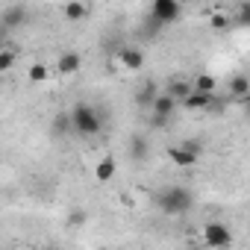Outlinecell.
I'll list each match as a JSON object with an SVG mask.
<instances>
[{"instance_id":"obj_20","label":"cell","mask_w":250,"mask_h":250,"mask_svg":"<svg viewBox=\"0 0 250 250\" xmlns=\"http://www.w3.org/2000/svg\"><path fill=\"white\" fill-rule=\"evenodd\" d=\"M15 62H18V53H15L12 47H3V50H0V71H12Z\"/></svg>"},{"instance_id":"obj_12","label":"cell","mask_w":250,"mask_h":250,"mask_svg":"<svg viewBox=\"0 0 250 250\" xmlns=\"http://www.w3.org/2000/svg\"><path fill=\"white\" fill-rule=\"evenodd\" d=\"M74 130V121H71V109L68 112H59L56 118H53V124H50V133L56 136V139H62V136H68Z\"/></svg>"},{"instance_id":"obj_21","label":"cell","mask_w":250,"mask_h":250,"mask_svg":"<svg viewBox=\"0 0 250 250\" xmlns=\"http://www.w3.org/2000/svg\"><path fill=\"white\" fill-rule=\"evenodd\" d=\"M156 94H159V91H156V85H153V83H147V85L139 91V97H136V100H139L142 106H147V109H150V103L156 100Z\"/></svg>"},{"instance_id":"obj_15","label":"cell","mask_w":250,"mask_h":250,"mask_svg":"<svg viewBox=\"0 0 250 250\" xmlns=\"http://www.w3.org/2000/svg\"><path fill=\"white\" fill-rule=\"evenodd\" d=\"M229 94H232V97H238V100H241L244 94H250V80H247V77H241V74H238V77H232V80H229Z\"/></svg>"},{"instance_id":"obj_18","label":"cell","mask_w":250,"mask_h":250,"mask_svg":"<svg viewBox=\"0 0 250 250\" xmlns=\"http://www.w3.org/2000/svg\"><path fill=\"white\" fill-rule=\"evenodd\" d=\"M229 21H232V18H229L227 12H212V15H209V27H212L215 33H224V30L229 27Z\"/></svg>"},{"instance_id":"obj_1","label":"cell","mask_w":250,"mask_h":250,"mask_svg":"<svg viewBox=\"0 0 250 250\" xmlns=\"http://www.w3.org/2000/svg\"><path fill=\"white\" fill-rule=\"evenodd\" d=\"M71 121H74V133L77 136H97L103 133V118L91 103H74L71 106Z\"/></svg>"},{"instance_id":"obj_7","label":"cell","mask_w":250,"mask_h":250,"mask_svg":"<svg viewBox=\"0 0 250 250\" xmlns=\"http://www.w3.org/2000/svg\"><path fill=\"white\" fill-rule=\"evenodd\" d=\"M188 112H203V109H212V103H215V94H209V91H191L188 97H183L180 100Z\"/></svg>"},{"instance_id":"obj_8","label":"cell","mask_w":250,"mask_h":250,"mask_svg":"<svg viewBox=\"0 0 250 250\" xmlns=\"http://www.w3.org/2000/svg\"><path fill=\"white\" fill-rule=\"evenodd\" d=\"M165 156L177 165V168H191V165H197V153H191L188 147H183V145H174V147H168L165 150Z\"/></svg>"},{"instance_id":"obj_17","label":"cell","mask_w":250,"mask_h":250,"mask_svg":"<svg viewBox=\"0 0 250 250\" xmlns=\"http://www.w3.org/2000/svg\"><path fill=\"white\" fill-rule=\"evenodd\" d=\"M168 91H171L177 100H183V97H188V94L194 91V83H188V80H174V83L168 85Z\"/></svg>"},{"instance_id":"obj_6","label":"cell","mask_w":250,"mask_h":250,"mask_svg":"<svg viewBox=\"0 0 250 250\" xmlns=\"http://www.w3.org/2000/svg\"><path fill=\"white\" fill-rule=\"evenodd\" d=\"M115 174H118V162H115V156H100L97 165H94V183L106 186V183L115 180Z\"/></svg>"},{"instance_id":"obj_4","label":"cell","mask_w":250,"mask_h":250,"mask_svg":"<svg viewBox=\"0 0 250 250\" xmlns=\"http://www.w3.org/2000/svg\"><path fill=\"white\" fill-rule=\"evenodd\" d=\"M150 15H153L156 24H174L183 15V3H180V0H153V3H150Z\"/></svg>"},{"instance_id":"obj_5","label":"cell","mask_w":250,"mask_h":250,"mask_svg":"<svg viewBox=\"0 0 250 250\" xmlns=\"http://www.w3.org/2000/svg\"><path fill=\"white\" fill-rule=\"evenodd\" d=\"M177 103H180V100H177L171 91H159V94H156V100L150 103V115H153V121H156V124H165V121L174 115Z\"/></svg>"},{"instance_id":"obj_11","label":"cell","mask_w":250,"mask_h":250,"mask_svg":"<svg viewBox=\"0 0 250 250\" xmlns=\"http://www.w3.org/2000/svg\"><path fill=\"white\" fill-rule=\"evenodd\" d=\"M65 18H68L71 24L85 21V18H88V3H83V0H68V3H65Z\"/></svg>"},{"instance_id":"obj_25","label":"cell","mask_w":250,"mask_h":250,"mask_svg":"<svg viewBox=\"0 0 250 250\" xmlns=\"http://www.w3.org/2000/svg\"><path fill=\"white\" fill-rule=\"evenodd\" d=\"M180 3H183V6H186V3H194V0H180Z\"/></svg>"},{"instance_id":"obj_19","label":"cell","mask_w":250,"mask_h":250,"mask_svg":"<svg viewBox=\"0 0 250 250\" xmlns=\"http://www.w3.org/2000/svg\"><path fill=\"white\" fill-rule=\"evenodd\" d=\"M235 24L238 27H250V0H241L235 6Z\"/></svg>"},{"instance_id":"obj_9","label":"cell","mask_w":250,"mask_h":250,"mask_svg":"<svg viewBox=\"0 0 250 250\" xmlns=\"http://www.w3.org/2000/svg\"><path fill=\"white\" fill-rule=\"evenodd\" d=\"M118 65H124L127 71H139V68L145 65L142 47H121V50H118Z\"/></svg>"},{"instance_id":"obj_14","label":"cell","mask_w":250,"mask_h":250,"mask_svg":"<svg viewBox=\"0 0 250 250\" xmlns=\"http://www.w3.org/2000/svg\"><path fill=\"white\" fill-rule=\"evenodd\" d=\"M147 150H150V145H147L145 136H133V139H130V153H133V159H147Z\"/></svg>"},{"instance_id":"obj_23","label":"cell","mask_w":250,"mask_h":250,"mask_svg":"<svg viewBox=\"0 0 250 250\" xmlns=\"http://www.w3.org/2000/svg\"><path fill=\"white\" fill-rule=\"evenodd\" d=\"M183 147H188V150H191V153H197V156H200V150H203V145H200L197 139H188V142H183Z\"/></svg>"},{"instance_id":"obj_10","label":"cell","mask_w":250,"mask_h":250,"mask_svg":"<svg viewBox=\"0 0 250 250\" xmlns=\"http://www.w3.org/2000/svg\"><path fill=\"white\" fill-rule=\"evenodd\" d=\"M80 68H83V56H80L77 50H65V53H59V59H56V71H59V74L71 77V74H77Z\"/></svg>"},{"instance_id":"obj_24","label":"cell","mask_w":250,"mask_h":250,"mask_svg":"<svg viewBox=\"0 0 250 250\" xmlns=\"http://www.w3.org/2000/svg\"><path fill=\"white\" fill-rule=\"evenodd\" d=\"M83 221H85V215H83V212H74V215H71V224H83Z\"/></svg>"},{"instance_id":"obj_3","label":"cell","mask_w":250,"mask_h":250,"mask_svg":"<svg viewBox=\"0 0 250 250\" xmlns=\"http://www.w3.org/2000/svg\"><path fill=\"white\" fill-rule=\"evenodd\" d=\"M203 241L212 247V250H221V247H232V232H229V227L227 224H221V221H209L206 227H203Z\"/></svg>"},{"instance_id":"obj_16","label":"cell","mask_w":250,"mask_h":250,"mask_svg":"<svg viewBox=\"0 0 250 250\" xmlns=\"http://www.w3.org/2000/svg\"><path fill=\"white\" fill-rule=\"evenodd\" d=\"M191 83H194V88H197V91H209V94H215V85H218L215 74H197Z\"/></svg>"},{"instance_id":"obj_22","label":"cell","mask_w":250,"mask_h":250,"mask_svg":"<svg viewBox=\"0 0 250 250\" xmlns=\"http://www.w3.org/2000/svg\"><path fill=\"white\" fill-rule=\"evenodd\" d=\"M18 21H21V12H15V9H12V12H6V18H3V27L9 30V27H15Z\"/></svg>"},{"instance_id":"obj_13","label":"cell","mask_w":250,"mask_h":250,"mask_svg":"<svg viewBox=\"0 0 250 250\" xmlns=\"http://www.w3.org/2000/svg\"><path fill=\"white\" fill-rule=\"evenodd\" d=\"M47 77H50V71H47V65H44V62H33V65L27 68V80H30L33 85L47 83Z\"/></svg>"},{"instance_id":"obj_2","label":"cell","mask_w":250,"mask_h":250,"mask_svg":"<svg viewBox=\"0 0 250 250\" xmlns=\"http://www.w3.org/2000/svg\"><path fill=\"white\" fill-rule=\"evenodd\" d=\"M156 206L165 212V215H183L194 206V194L186 188V186H168L165 191H159L156 197Z\"/></svg>"}]
</instances>
